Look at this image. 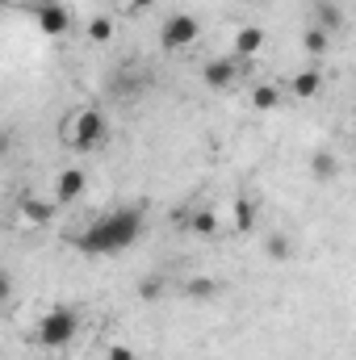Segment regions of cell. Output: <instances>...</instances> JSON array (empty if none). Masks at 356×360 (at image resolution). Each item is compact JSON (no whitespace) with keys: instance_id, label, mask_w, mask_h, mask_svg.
Returning a JSON list of instances; mask_svg holds the SVG:
<instances>
[{"instance_id":"24","label":"cell","mask_w":356,"mask_h":360,"mask_svg":"<svg viewBox=\"0 0 356 360\" xmlns=\"http://www.w3.org/2000/svg\"><path fill=\"white\" fill-rule=\"evenodd\" d=\"M8 147H13V143H8V134H4V130H0V160H4V155H8Z\"/></svg>"},{"instance_id":"21","label":"cell","mask_w":356,"mask_h":360,"mask_svg":"<svg viewBox=\"0 0 356 360\" xmlns=\"http://www.w3.org/2000/svg\"><path fill=\"white\" fill-rule=\"evenodd\" d=\"M109 360H139V356H134V348L117 344V348H109Z\"/></svg>"},{"instance_id":"18","label":"cell","mask_w":356,"mask_h":360,"mask_svg":"<svg viewBox=\"0 0 356 360\" xmlns=\"http://www.w3.org/2000/svg\"><path fill=\"white\" fill-rule=\"evenodd\" d=\"M252 214H256V205H252L248 197H243V201H235V226H239V231H252V222H256Z\"/></svg>"},{"instance_id":"14","label":"cell","mask_w":356,"mask_h":360,"mask_svg":"<svg viewBox=\"0 0 356 360\" xmlns=\"http://www.w3.org/2000/svg\"><path fill=\"white\" fill-rule=\"evenodd\" d=\"M276 101H281V92L272 89V84H260V89L252 92V105H256L260 113H272V109H276Z\"/></svg>"},{"instance_id":"5","label":"cell","mask_w":356,"mask_h":360,"mask_svg":"<svg viewBox=\"0 0 356 360\" xmlns=\"http://www.w3.org/2000/svg\"><path fill=\"white\" fill-rule=\"evenodd\" d=\"M84 188H89V176H84L80 168L59 172V180H55V205H72V201H80Z\"/></svg>"},{"instance_id":"4","label":"cell","mask_w":356,"mask_h":360,"mask_svg":"<svg viewBox=\"0 0 356 360\" xmlns=\"http://www.w3.org/2000/svg\"><path fill=\"white\" fill-rule=\"evenodd\" d=\"M197 34H201L197 17H189V13H172V17L160 25V46H164V51H184V46L197 42Z\"/></svg>"},{"instance_id":"7","label":"cell","mask_w":356,"mask_h":360,"mask_svg":"<svg viewBox=\"0 0 356 360\" xmlns=\"http://www.w3.org/2000/svg\"><path fill=\"white\" fill-rule=\"evenodd\" d=\"M21 218L25 222H34V226H46L51 218H55V201H42V197H21Z\"/></svg>"},{"instance_id":"22","label":"cell","mask_w":356,"mask_h":360,"mask_svg":"<svg viewBox=\"0 0 356 360\" xmlns=\"http://www.w3.org/2000/svg\"><path fill=\"white\" fill-rule=\"evenodd\" d=\"M151 4H155V0H126L122 8H126V13H143V8H151Z\"/></svg>"},{"instance_id":"2","label":"cell","mask_w":356,"mask_h":360,"mask_svg":"<svg viewBox=\"0 0 356 360\" xmlns=\"http://www.w3.org/2000/svg\"><path fill=\"white\" fill-rule=\"evenodd\" d=\"M76 331H80L76 310H72V306H55V310H46L42 323H38V344H42V348H68V344L76 340Z\"/></svg>"},{"instance_id":"12","label":"cell","mask_w":356,"mask_h":360,"mask_svg":"<svg viewBox=\"0 0 356 360\" xmlns=\"http://www.w3.org/2000/svg\"><path fill=\"white\" fill-rule=\"evenodd\" d=\"M314 13H319V25H314V30H323L327 38H331L336 30H344V13H340V4H331V0H323V4L314 8Z\"/></svg>"},{"instance_id":"15","label":"cell","mask_w":356,"mask_h":360,"mask_svg":"<svg viewBox=\"0 0 356 360\" xmlns=\"http://www.w3.org/2000/svg\"><path fill=\"white\" fill-rule=\"evenodd\" d=\"M89 38L105 46V42L113 38V21H109V17H92V21H89Z\"/></svg>"},{"instance_id":"13","label":"cell","mask_w":356,"mask_h":360,"mask_svg":"<svg viewBox=\"0 0 356 360\" xmlns=\"http://www.w3.org/2000/svg\"><path fill=\"white\" fill-rule=\"evenodd\" d=\"M310 168H314V176H319V180H336V172H340V164H336V155H331V151H314Z\"/></svg>"},{"instance_id":"3","label":"cell","mask_w":356,"mask_h":360,"mask_svg":"<svg viewBox=\"0 0 356 360\" xmlns=\"http://www.w3.org/2000/svg\"><path fill=\"white\" fill-rule=\"evenodd\" d=\"M63 139L76 147V151H92L105 143V113L101 109H76L72 113V126L63 130Z\"/></svg>"},{"instance_id":"23","label":"cell","mask_w":356,"mask_h":360,"mask_svg":"<svg viewBox=\"0 0 356 360\" xmlns=\"http://www.w3.org/2000/svg\"><path fill=\"white\" fill-rule=\"evenodd\" d=\"M8 293H13V281H8V272L0 269V302H8Z\"/></svg>"},{"instance_id":"19","label":"cell","mask_w":356,"mask_h":360,"mask_svg":"<svg viewBox=\"0 0 356 360\" xmlns=\"http://www.w3.org/2000/svg\"><path fill=\"white\" fill-rule=\"evenodd\" d=\"M268 256H272V260H289V239H285V235H272V239H268Z\"/></svg>"},{"instance_id":"11","label":"cell","mask_w":356,"mask_h":360,"mask_svg":"<svg viewBox=\"0 0 356 360\" xmlns=\"http://www.w3.org/2000/svg\"><path fill=\"white\" fill-rule=\"evenodd\" d=\"M260 46H265V30L260 25H243L235 34V55H260Z\"/></svg>"},{"instance_id":"6","label":"cell","mask_w":356,"mask_h":360,"mask_svg":"<svg viewBox=\"0 0 356 360\" xmlns=\"http://www.w3.org/2000/svg\"><path fill=\"white\" fill-rule=\"evenodd\" d=\"M38 25H42V34L63 38V34L72 30V17H68V8H63V4H42V8H38Z\"/></svg>"},{"instance_id":"1","label":"cell","mask_w":356,"mask_h":360,"mask_svg":"<svg viewBox=\"0 0 356 360\" xmlns=\"http://www.w3.org/2000/svg\"><path fill=\"white\" fill-rule=\"evenodd\" d=\"M139 231H143L139 205H122V210L101 214L89 231L76 239V248L89 252V256H113V252H126V248L139 239Z\"/></svg>"},{"instance_id":"8","label":"cell","mask_w":356,"mask_h":360,"mask_svg":"<svg viewBox=\"0 0 356 360\" xmlns=\"http://www.w3.org/2000/svg\"><path fill=\"white\" fill-rule=\"evenodd\" d=\"M201 80H205L210 89H227V84L235 80V63H231V59H210V63L201 68Z\"/></svg>"},{"instance_id":"17","label":"cell","mask_w":356,"mask_h":360,"mask_svg":"<svg viewBox=\"0 0 356 360\" xmlns=\"http://www.w3.org/2000/svg\"><path fill=\"white\" fill-rule=\"evenodd\" d=\"M184 289H189L193 297H214V293H218V281H214V276H193Z\"/></svg>"},{"instance_id":"9","label":"cell","mask_w":356,"mask_h":360,"mask_svg":"<svg viewBox=\"0 0 356 360\" xmlns=\"http://www.w3.org/2000/svg\"><path fill=\"white\" fill-rule=\"evenodd\" d=\"M289 89H293V96L310 101V96H319V92H323V72H319V68H306V72H298V76H293V84H289Z\"/></svg>"},{"instance_id":"10","label":"cell","mask_w":356,"mask_h":360,"mask_svg":"<svg viewBox=\"0 0 356 360\" xmlns=\"http://www.w3.org/2000/svg\"><path fill=\"white\" fill-rule=\"evenodd\" d=\"M218 222H222V218H218V210H193L189 218H180V226H189L193 235H214V231H218Z\"/></svg>"},{"instance_id":"16","label":"cell","mask_w":356,"mask_h":360,"mask_svg":"<svg viewBox=\"0 0 356 360\" xmlns=\"http://www.w3.org/2000/svg\"><path fill=\"white\" fill-rule=\"evenodd\" d=\"M302 46H306L310 55H327V46H331V38H327L323 30H306V38H302Z\"/></svg>"},{"instance_id":"20","label":"cell","mask_w":356,"mask_h":360,"mask_svg":"<svg viewBox=\"0 0 356 360\" xmlns=\"http://www.w3.org/2000/svg\"><path fill=\"white\" fill-rule=\"evenodd\" d=\"M160 293H164V276H147V281L139 285V297H147V302L160 297Z\"/></svg>"}]
</instances>
